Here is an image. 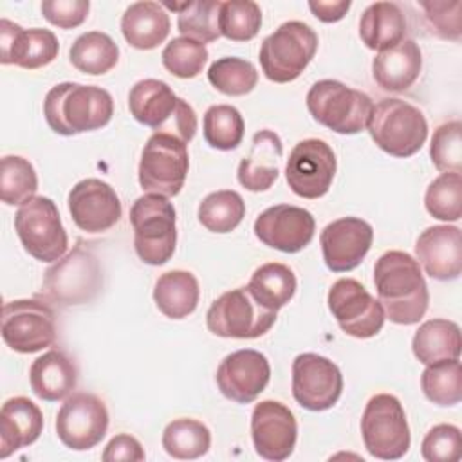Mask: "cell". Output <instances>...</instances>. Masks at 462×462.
Wrapping results in <instances>:
<instances>
[{"mask_svg": "<svg viewBox=\"0 0 462 462\" xmlns=\"http://www.w3.org/2000/svg\"><path fill=\"white\" fill-rule=\"evenodd\" d=\"M128 108L135 121L155 132L175 135L186 144L195 137V110L161 79L137 81L128 92Z\"/></svg>", "mask_w": 462, "mask_h": 462, "instance_id": "cell-3", "label": "cell"}, {"mask_svg": "<svg viewBox=\"0 0 462 462\" xmlns=\"http://www.w3.org/2000/svg\"><path fill=\"white\" fill-rule=\"evenodd\" d=\"M422 457L428 462H457L462 455L460 430L453 424L433 426L420 446Z\"/></svg>", "mask_w": 462, "mask_h": 462, "instance_id": "cell-46", "label": "cell"}, {"mask_svg": "<svg viewBox=\"0 0 462 462\" xmlns=\"http://www.w3.org/2000/svg\"><path fill=\"white\" fill-rule=\"evenodd\" d=\"M262 25V11L251 0H227L220 5V34L231 42L253 40Z\"/></svg>", "mask_w": 462, "mask_h": 462, "instance_id": "cell-42", "label": "cell"}, {"mask_svg": "<svg viewBox=\"0 0 462 462\" xmlns=\"http://www.w3.org/2000/svg\"><path fill=\"white\" fill-rule=\"evenodd\" d=\"M343 392V375L328 357L305 352L292 361V397L309 411L332 408Z\"/></svg>", "mask_w": 462, "mask_h": 462, "instance_id": "cell-16", "label": "cell"}, {"mask_svg": "<svg viewBox=\"0 0 462 462\" xmlns=\"http://www.w3.org/2000/svg\"><path fill=\"white\" fill-rule=\"evenodd\" d=\"M327 303L339 328L352 337H374L381 332L386 319L379 300L354 278L334 282L328 289Z\"/></svg>", "mask_w": 462, "mask_h": 462, "instance_id": "cell-14", "label": "cell"}, {"mask_svg": "<svg viewBox=\"0 0 462 462\" xmlns=\"http://www.w3.org/2000/svg\"><path fill=\"white\" fill-rule=\"evenodd\" d=\"M422 69V52L413 40H402L395 47L377 52L372 61V76L386 92L408 90Z\"/></svg>", "mask_w": 462, "mask_h": 462, "instance_id": "cell-27", "label": "cell"}, {"mask_svg": "<svg viewBox=\"0 0 462 462\" xmlns=\"http://www.w3.org/2000/svg\"><path fill=\"white\" fill-rule=\"evenodd\" d=\"M42 430L43 415L31 399H7L0 410V458L36 442Z\"/></svg>", "mask_w": 462, "mask_h": 462, "instance_id": "cell-26", "label": "cell"}, {"mask_svg": "<svg viewBox=\"0 0 462 462\" xmlns=\"http://www.w3.org/2000/svg\"><path fill=\"white\" fill-rule=\"evenodd\" d=\"M271 366L267 357L253 348L226 356L217 368V384L224 397L238 404L253 402L267 386Z\"/></svg>", "mask_w": 462, "mask_h": 462, "instance_id": "cell-22", "label": "cell"}, {"mask_svg": "<svg viewBox=\"0 0 462 462\" xmlns=\"http://www.w3.org/2000/svg\"><path fill=\"white\" fill-rule=\"evenodd\" d=\"M103 287V269L97 256L81 242L56 260L43 274V294L61 305H83L92 301Z\"/></svg>", "mask_w": 462, "mask_h": 462, "instance_id": "cell-6", "label": "cell"}, {"mask_svg": "<svg viewBox=\"0 0 462 462\" xmlns=\"http://www.w3.org/2000/svg\"><path fill=\"white\" fill-rule=\"evenodd\" d=\"M60 43L49 29H23L7 18L0 20V61L22 69H40L52 63Z\"/></svg>", "mask_w": 462, "mask_h": 462, "instance_id": "cell-23", "label": "cell"}, {"mask_svg": "<svg viewBox=\"0 0 462 462\" xmlns=\"http://www.w3.org/2000/svg\"><path fill=\"white\" fill-rule=\"evenodd\" d=\"M208 49L204 43L195 42L186 36L173 38L170 43H166L161 60L164 69L182 79L195 78L202 72L206 61H208Z\"/></svg>", "mask_w": 462, "mask_h": 462, "instance_id": "cell-44", "label": "cell"}, {"mask_svg": "<svg viewBox=\"0 0 462 462\" xmlns=\"http://www.w3.org/2000/svg\"><path fill=\"white\" fill-rule=\"evenodd\" d=\"M38 189L34 166L20 155H5L0 162V199L7 206H18L32 199Z\"/></svg>", "mask_w": 462, "mask_h": 462, "instance_id": "cell-40", "label": "cell"}, {"mask_svg": "<svg viewBox=\"0 0 462 462\" xmlns=\"http://www.w3.org/2000/svg\"><path fill=\"white\" fill-rule=\"evenodd\" d=\"M101 458L105 462H119V460H130V462H141L146 458L144 449L141 442L126 433H119L110 439L106 444Z\"/></svg>", "mask_w": 462, "mask_h": 462, "instance_id": "cell-49", "label": "cell"}, {"mask_svg": "<svg viewBox=\"0 0 462 462\" xmlns=\"http://www.w3.org/2000/svg\"><path fill=\"white\" fill-rule=\"evenodd\" d=\"M69 211L74 224L87 233H103L121 218V200L116 189L101 179H83L69 191Z\"/></svg>", "mask_w": 462, "mask_h": 462, "instance_id": "cell-20", "label": "cell"}, {"mask_svg": "<svg viewBox=\"0 0 462 462\" xmlns=\"http://www.w3.org/2000/svg\"><path fill=\"white\" fill-rule=\"evenodd\" d=\"M14 229L23 249L38 262H56L67 251L69 236L58 208L49 197L34 195L20 204L14 215Z\"/></svg>", "mask_w": 462, "mask_h": 462, "instance_id": "cell-10", "label": "cell"}, {"mask_svg": "<svg viewBox=\"0 0 462 462\" xmlns=\"http://www.w3.org/2000/svg\"><path fill=\"white\" fill-rule=\"evenodd\" d=\"M134 249L148 265L166 263L177 244L175 208L164 195L146 193L130 208Z\"/></svg>", "mask_w": 462, "mask_h": 462, "instance_id": "cell-5", "label": "cell"}, {"mask_svg": "<svg viewBox=\"0 0 462 462\" xmlns=\"http://www.w3.org/2000/svg\"><path fill=\"white\" fill-rule=\"evenodd\" d=\"M199 222L211 233L233 231L245 215V202L233 189H218L199 204Z\"/></svg>", "mask_w": 462, "mask_h": 462, "instance_id": "cell-37", "label": "cell"}, {"mask_svg": "<svg viewBox=\"0 0 462 462\" xmlns=\"http://www.w3.org/2000/svg\"><path fill=\"white\" fill-rule=\"evenodd\" d=\"M220 5L222 2L218 0L186 2L184 9L179 13V18H177L179 32L200 43H209L218 40L222 36L218 27Z\"/></svg>", "mask_w": 462, "mask_h": 462, "instance_id": "cell-41", "label": "cell"}, {"mask_svg": "<svg viewBox=\"0 0 462 462\" xmlns=\"http://www.w3.org/2000/svg\"><path fill=\"white\" fill-rule=\"evenodd\" d=\"M374 283L384 316L397 325H413L428 310V285L419 262L404 251H386L374 267Z\"/></svg>", "mask_w": 462, "mask_h": 462, "instance_id": "cell-1", "label": "cell"}, {"mask_svg": "<svg viewBox=\"0 0 462 462\" xmlns=\"http://www.w3.org/2000/svg\"><path fill=\"white\" fill-rule=\"evenodd\" d=\"M56 314L40 300H13L2 307V339L20 354H32L56 341Z\"/></svg>", "mask_w": 462, "mask_h": 462, "instance_id": "cell-13", "label": "cell"}, {"mask_svg": "<svg viewBox=\"0 0 462 462\" xmlns=\"http://www.w3.org/2000/svg\"><path fill=\"white\" fill-rule=\"evenodd\" d=\"M309 9L312 11V14L325 22V23H332V22H339L346 11L350 9V2L348 0H339V2H309Z\"/></svg>", "mask_w": 462, "mask_h": 462, "instance_id": "cell-50", "label": "cell"}, {"mask_svg": "<svg viewBox=\"0 0 462 462\" xmlns=\"http://www.w3.org/2000/svg\"><path fill=\"white\" fill-rule=\"evenodd\" d=\"M296 285V276L291 267L271 262L260 265L253 273L247 283V291L262 307L278 312L292 300Z\"/></svg>", "mask_w": 462, "mask_h": 462, "instance_id": "cell-33", "label": "cell"}, {"mask_svg": "<svg viewBox=\"0 0 462 462\" xmlns=\"http://www.w3.org/2000/svg\"><path fill=\"white\" fill-rule=\"evenodd\" d=\"M54 426L63 446L74 451H87L105 439L108 410L97 395L78 392L61 404Z\"/></svg>", "mask_w": 462, "mask_h": 462, "instance_id": "cell-15", "label": "cell"}, {"mask_svg": "<svg viewBox=\"0 0 462 462\" xmlns=\"http://www.w3.org/2000/svg\"><path fill=\"white\" fill-rule=\"evenodd\" d=\"M424 11V20L430 31L444 40L458 42L462 34L460 9L462 4L458 0L453 2H419Z\"/></svg>", "mask_w": 462, "mask_h": 462, "instance_id": "cell-47", "label": "cell"}, {"mask_svg": "<svg viewBox=\"0 0 462 462\" xmlns=\"http://www.w3.org/2000/svg\"><path fill=\"white\" fill-rule=\"evenodd\" d=\"M310 116L336 134H359L366 128L374 103L356 88L337 79H319L307 92Z\"/></svg>", "mask_w": 462, "mask_h": 462, "instance_id": "cell-7", "label": "cell"}, {"mask_svg": "<svg viewBox=\"0 0 462 462\" xmlns=\"http://www.w3.org/2000/svg\"><path fill=\"white\" fill-rule=\"evenodd\" d=\"M276 321V312L262 307L247 287L218 296L206 312L208 330L220 337L254 339L263 336Z\"/></svg>", "mask_w": 462, "mask_h": 462, "instance_id": "cell-12", "label": "cell"}, {"mask_svg": "<svg viewBox=\"0 0 462 462\" xmlns=\"http://www.w3.org/2000/svg\"><path fill=\"white\" fill-rule=\"evenodd\" d=\"M69 60L79 72L101 76L117 65L119 47L106 32L88 31L74 40Z\"/></svg>", "mask_w": 462, "mask_h": 462, "instance_id": "cell-34", "label": "cell"}, {"mask_svg": "<svg viewBox=\"0 0 462 462\" xmlns=\"http://www.w3.org/2000/svg\"><path fill=\"white\" fill-rule=\"evenodd\" d=\"M406 16L395 2L370 4L359 20L361 42L372 51H386L404 40Z\"/></svg>", "mask_w": 462, "mask_h": 462, "instance_id": "cell-30", "label": "cell"}, {"mask_svg": "<svg viewBox=\"0 0 462 462\" xmlns=\"http://www.w3.org/2000/svg\"><path fill=\"white\" fill-rule=\"evenodd\" d=\"M121 32L128 45L150 51L159 47L170 34V16L162 4L134 2L121 18Z\"/></svg>", "mask_w": 462, "mask_h": 462, "instance_id": "cell-29", "label": "cell"}, {"mask_svg": "<svg viewBox=\"0 0 462 462\" xmlns=\"http://www.w3.org/2000/svg\"><path fill=\"white\" fill-rule=\"evenodd\" d=\"M49 128L60 135H76L106 126L114 116L110 92L96 85L58 83L43 99Z\"/></svg>", "mask_w": 462, "mask_h": 462, "instance_id": "cell-2", "label": "cell"}, {"mask_svg": "<svg viewBox=\"0 0 462 462\" xmlns=\"http://www.w3.org/2000/svg\"><path fill=\"white\" fill-rule=\"evenodd\" d=\"M361 435L372 457L381 460L404 457L411 439L401 401L390 393L370 397L361 417Z\"/></svg>", "mask_w": 462, "mask_h": 462, "instance_id": "cell-9", "label": "cell"}, {"mask_svg": "<svg viewBox=\"0 0 462 462\" xmlns=\"http://www.w3.org/2000/svg\"><path fill=\"white\" fill-rule=\"evenodd\" d=\"M420 388L437 406H455L462 399V366L458 359H442L426 365Z\"/></svg>", "mask_w": 462, "mask_h": 462, "instance_id": "cell-36", "label": "cell"}, {"mask_svg": "<svg viewBox=\"0 0 462 462\" xmlns=\"http://www.w3.org/2000/svg\"><path fill=\"white\" fill-rule=\"evenodd\" d=\"M32 393L42 401H61L78 384V368L61 350H49L32 361L29 370Z\"/></svg>", "mask_w": 462, "mask_h": 462, "instance_id": "cell-28", "label": "cell"}, {"mask_svg": "<svg viewBox=\"0 0 462 462\" xmlns=\"http://www.w3.org/2000/svg\"><path fill=\"white\" fill-rule=\"evenodd\" d=\"M254 451L271 462H282L294 451L298 424L292 411L278 401H262L251 415Z\"/></svg>", "mask_w": 462, "mask_h": 462, "instance_id": "cell-19", "label": "cell"}, {"mask_svg": "<svg viewBox=\"0 0 462 462\" xmlns=\"http://www.w3.org/2000/svg\"><path fill=\"white\" fill-rule=\"evenodd\" d=\"M318 51V34L307 23L291 20L269 34L260 47V65L274 83L294 81Z\"/></svg>", "mask_w": 462, "mask_h": 462, "instance_id": "cell-8", "label": "cell"}, {"mask_svg": "<svg viewBox=\"0 0 462 462\" xmlns=\"http://www.w3.org/2000/svg\"><path fill=\"white\" fill-rule=\"evenodd\" d=\"M426 211L444 222H457L462 217V177L460 173H442L426 189Z\"/></svg>", "mask_w": 462, "mask_h": 462, "instance_id": "cell-43", "label": "cell"}, {"mask_svg": "<svg viewBox=\"0 0 462 462\" xmlns=\"http://www.w3.org/2000/svg\"><path fill=\"white\" fill-rule=\"evenodd\" d=\"M460 346L462 339L458 325L442 318L424 321L411 339L413 356L424 365L442 359H458Z\"/></svg>", "mask_w": 462, "mask_h": 462, "instance_id": "cell-32", "label": "cell"}, {"mask_svg": "<svg viewBox=\"0 0 462 462\" xmlns=\"http://www.w3.org/2000/svg\"><path fill=\"white\" fill-rule=\"evenodd\" d=\"M244 128L242 114L231 105H213L204 114V139L215 150H235L242 143Z\"/></svg>", "mask_w": 462, "mask_h": 462, "instance_id": "cell-38", "label": "cell"}, {"mask_svg": "<svg viewBox=\"0 0 462 462\" xmlns=\"http://www.w3.org/2000/svg\"><path fill=\"white\" fill-rule=\"evenodd\" d=\"M366 128L383 152L399 159L417 153L428 137L424 114L411 103L397 97H386L375 103Z\"/></svg>", "mask_w": 462, "mask_h": 462, "instance_id": "cell-4", "label": "cell"}, {"mask_svg": "<svg viewBox=\"0 0 462 462\" xmlns=\"http://www.w3.org/2000/svg\"><path fill=\"white\" fill-rule=\"evenodd\" d=\"M336 168V155L325 141L303 139L289 153L285 179L298 197L319 199L330 189Z\"/></svg>", "mask_w": 462, "mask_h": 462, "instance_id": "cell-17", "label": "cell"}, {"mask_svg": "<svg viewBox=\"0 0 462 462\" xmlns=\"http://www.w3.org/2000/svg\"><path fill=\"white\" fill-rule=\"evenodd\" d=\"M90 11L88 0H43L42 14L43 18L60 27V29H74L81 25Z\"/></svg>", "mask_w": 462, "mask_h": 462, "instance_id": "cell-48", "label": "cell"}, {"mask_svg": "<svg viewBox=\"0 0 462 462\" xmlns=\"http://www.w3.org/2000/svg\"><path fill=\"white\" fill-rule=\"evenodd\" d=\"M253 229L267 247L282 253H298L314 238L316 220L310 211L300 206L276 204L256 217Z\"/></svg>", "mask_w": 462, "mask_h": 462, "instance_id": "cell-18", "label": "cell"}, {"mask_svg": "<svg viewBox=\"0 0 462 462\" xmlns=\"http://www.w3.org/2000/svg\"><path fill=\"white\" fill-rule=\"evenodd\" d=\"M200 289L195 274L189 271H168L155 282L153 301L170 319L188 318L199 305Z\"/></svg>", "mask_w": 462, "mask_h": 462, "instance_id": "cell-31", "label": "cell"}, {"mask_svg": "<svg viewBox=\"0 0 462 462\" xmlns=\"http://www.w3.org/2000/svg\"><path fill=\"white\" fill-rule=\"evenodd\" d=\"M283 155L282 139L273 130H260L253 135L251 152L244 157L236 170L238 182L249 191L269 189L280 173Z\"/></svg>", "mask_w": 462, "mask_h": 462, "instance_id": "cell-25", "label": "cell"}, {"mask_svg": "<svg viewBox=\"0 0 462 462\" xmlns=\"http://www.w3.org/2000/svg\"><path fill=\"white\" fill-rule=\"evenodd\" d=\"M189 168L188 146L175 135L153 132L141 153L139 184L146 193L175 197Z\"/></svg>", "mask_w": 462, "mask_h": 462, "instance_id": "cell-11", "label": "cell"}, {"mask_svg": "<svg viewBox=\"0 0 462 462\" xmlns=\"http://www.w3.org/2000/svg\"><path fill=\"white\" fill-rule=\"evenodd\" d=\"M430 155L433 166L442 173L462 171V123L458 119L440 125L431 137Z\"/></svg>", "mask_w": 462, "mask_h": 462, "instance_id": "cell-45", "label": "cell"}, {"mask_svg": "<svg viewBox=\"0 0 462 462\" xmlns=\"http://www.w3.org/2000/svg\"><path fill=\"white\" fill-rule=\"evenodd\" d=\"M209 83L226 96H245L258 83L256 67L238 56L215 60L208 69Z\"/></svg>", "mask_w": 462, "mask_h": 462, "instance_id": "cell-39", "label": "cell"}, {"mask_svg": "<svg viewBox=\"0 0 462 462\" xmlns=\"http://www.w3.org/2000/svg\"><path fill=\"white\" fill-rule=\"evenodd\" d=\"M211 431L197 419H175L162 431L164 451L177 460H195L209 451Z\"/></svg>", "mask_w": 462, "mask_h": 462, "instance_id": "cell-35", "label": "cell"}, {"mask_svg": "<svg viewBox=\"0 0 462 462\" xmlns=\"http://www.w3.org/2000/svg\"><path fill=\"white\" fill-rule=\"evenodd\" d=\"M374 229L357 217H343L327 224L319 235L325 265L332 273L356 269L372 247Z\"/></svg>", "mask_w": 462, "mask_h": 462, "instance_id": "cell-21", "label": "cell"}, {"mask_svg": "<svg viewBox=\"0 0 462 462\" xmlns=\"http://www.w3.org/2000/svg\"><path fill=\"white\" fill-rule=\"evenodd\" d=\"M419 265L433 280H457L462 273V233L457 226H431L415 242Z\"/></svg>", "mask_w": 462, "mask_h": 462, "instance_id": "cell-24", "label": "cell"}]
</instances>
